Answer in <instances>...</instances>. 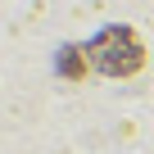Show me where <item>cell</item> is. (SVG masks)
Masks as SVG:
<instances>
[{
  "mask_svg": "<svg viewBox=\"0 0 154 154\" xmlns=\"http://www.w3.org/2000/svg\"><path fill=\"white\" fill-rule=\"evenodd\" d=\"M63 72L68 77H82V50H63Z\"/></svg>",
  "mask_w": 154,
  "mask_h": 154,
  "instance_id": "7a4b0ae2",
  "label": "cell"
},
{
  "mask_svg": "<svg viewBox=\"0 0 154 154\" xmlns=\"http://www.w3.org/2000/svg\"><path fill=\"white\" fill-rule=\"evenodd\" d=\"M86 54H91V63H95L100 72H109V77H131V72H140V63H145V45L136 41L131 27H104V32L86 45Z\"/></svg>",
  "mask_w": 154,
  "mask_h": 154,
  "instance_id": "6da1fadb",
  "label": "cell"
}]
</instances>
